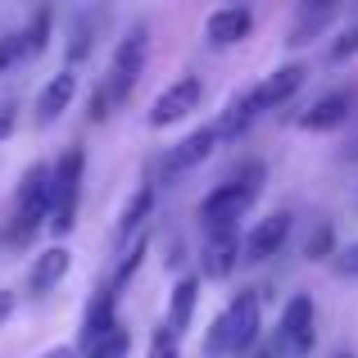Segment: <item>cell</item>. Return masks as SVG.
<instances>
[{"mask_svg":"<svg viewBox=\"0 0 358 358\" xmlns=\"http://www.w3.org/2000/svg\"><path fill=\"white\" fill-rule=\"evenodd\" d=\"M259 341V295L241 290L218 317H213L209 336H204V358H241Z\"/></svg>","mask_w":358,"mask_h":358,"instance_id":"obj_1","label":"cell"},{"mask_svg":"<svg viewBox=\"0 0 358 358\" xmlns=\"http://www.w3.org/2000/svg\"><path fill=\"white\" fill-rule=\"evenodd\" d=\"M259 191H263V164H250V173H241V177H231V182L213 186V191L200 200V209H195V213H200V227L204 231L236 227L245 213L254 209Z\"/></svg>","mask_w":358,"mask_h":358,"instance_id":"obj_2","label":"cell"},{"mask_svg":"<svg viewBox=\"0 0 358 358\" xmlns=\"http://www.w3.org/2000/svg\"><path fill=\"white\" fill-rule=\"evenodd\" d=\"M82 177H87V155H82V145H69L50 164V218H45V227H50L55 236H69V231L78 227Z\"/></svg>","mask_w":358,"mask_h":358,"instance_id":"obj_3","label":"cell"},{"mask_svg":"<svg viewBox=\"0 0 358 358\" xmlns=\"http://www.w3.org/2000/svg\"><path fill=\"white\" fill-rule=\"evenodd\" d=\"M50 218V164H32L18 177L14 191V218H9V245H32V236Z\"/></svg>","mask_w":358,"mask_h":358,"instance_id":"obj_4","label":"cell"},{"mask_svg":"<svg viewBox=\"0 0 358 358\" xmlns=\"http://www.w3.org/2000/svg\"><path fill=\"white\" fill-rule=\"evenodd\" d=\"M317 341V308L308 295H290L281 304V317L272 327V358H308Z\"/></svg>","mask_w":358,"mask_h":358,"instance_id":"obj_5","label":"cell"},{"mask_svg":"<svg viewBox=\"0 0 358 358\" xmlns=\"http://www.w3.org/2000/svg\"><path fill=\"white\" fill-rule=\"evenodd\" d=\"M145 64H150V27H131V32L114 45L109 73H105V82H100V91L109 96V105H122V100L136 91Z\"/></svg>","mask_w":358,"mask_h":358,"instance_id":"obj_6","label":"cell"},{"mask_svg":"<svg viewBox=\"0 0 358 358\" xmlns=\"http://www.w3.org/2000/svg\"><path fill=\"white\" fill-rule=\"evenodd\" d=\"M200 96H204V82L195 78V73L168 82L155 96V105H150V127H173V122H182L191 109H200Z\"/></svg>","mask_w":358,"mask_h":358,"instance_id":"obj_7","label":"cell"},{"mask_svg":"<svg viewBox=\"0 0 358 358\" xmlns=\"http://www.w3.org/2000/svg\"><path fill=\"white\" fill-rule=\"evenodd\" d=\"M290 227H295L290 213H268V218H259L241 236V259L245 263H268L272 254H281V245L290 241Z\"/></svg>","mask_w":358,"mask_h":358,"instance_id":"obj_8","label":"cell"},{"mask_svg":"<svg viewBox=\"0 0 358 358\" xmlns=\"http://www.w3.org/2000/svg\"><path fill=\"white\" fill-rule=\"evenodd\" d=\"M213 150H218V131H213V122H209V127H195L191 136L177 141V145L168 150L164 159H159V168H164L168 177H182V173H191V168L209 164Z\"/></svg>","mask_w":358,"mask_h":358,"instance_id":"obj_9","label":"cell"},{"mask_svg":"<svg viewBox=\"0 0 358 358\" xmlns=\"http://www.w3.org/2000/svg\"><path fill=\"white\" fill-rule=\"evenodd\" d=\"M241 263V227H222V231H204L200 245V272L209 281L231 277V268Z\"/></svg>","mask_w":358,"mask_h":358,"instance_id":"obj_10","label":"cell"},{"mask_svg":"<svg viewBox=\"0 0 358 358\" xmlns=\"http://www.w3.org/2000/svg\"><path fill=\"white\" fill-rule=\"evenodd\" d=\"M150 209H155V182H141L136 191L127 195V204H122L118 222H114V250L122 254L131 241L145 236V222H150Z\"/></svg>","mask_w":358,"mask_h":358,"instance_id":"obj_11","label":"cell"},{"mask_svg":"<svg viewBox=\"0 0 358 358\" xmlns=\"http://www.w3.org/2000/svg\"><path fill=\"white\" fill-rule=\"evenodd\" d=\"M118 327V295L105 286H96V295L87 299V313H82V331H78V345L82 350H91L96 341H105L109 331Z\"/></svg>","mask_w":358,"mask_h":358,"instance_id":"obj_12","label":"cell"},{"mask_svg":"<svg viewBox=\"0 0 358 358\" xmlns=\"http://www.w3.org/2000/svg\"><path fill=\"white\" fill-rule=\"evenodd\" d=\"M250 32H254V14L245 5H222V9H213V14L204 18V41L218 45V50L241 45Z\"/></svg>","mask_w":358,"mask_h":358,"instance_id":"obj_13","label":"cell"},{"mask_svg":"<svg viewBox=\"0 0 358 358\" xmlns=\"http://www.w3.org/2000/svg\"><path fill=\"white\" fill-rule=\"evenodd\" d=\"M350 114H354V91L336 87V91H327L322 100H313V109L299 114V127L304 131H336L341 122H350Z\"/></svg>","mask_w":358,"mask_h":358,"instance_id":"obj_14","label":"cell"},{"mask_svg":"<svg viewBox=\"0 0 358 358\" xmlns=\"http://www.w3.org/2000/svg\"><path fill=\"white\" fill-rule=\"evenodd\" d=\"M304 78H308L304 64H281L277 73H268L263 82H254V100H259V114H268V109H281L299 87H304Z\"/></svg>","mask_w":358,"mask_h":358,"instance_id":"obj_15","label":"cell"},{"mask_svg":"<svg viewBox=\"0 0 358 358\" xmlns=\"http://www.w3.org/2000/svg\"><path fill=\"white\" fill-rule=\"evenodd\" d=\"M69 268H73L69 245H50V250H41L32 259V268H27V290H32V295H50V290L69 277Z\"/></svg>","mask_w":358,"mask_h":358,"instance_id":"obj_16","label":"cell"},{"mask_svg":"<svg viewBox=\"0 0 358 358\" xmlns=\"http://www.w3.org/2000/svg\"><path fill=\"white\" fill-rule=\"evenodd\" d=\"M259 122V100H254V87L250 91H236V96L227 100V109L218 114L213 122V131H218V145L222 141H245V131Z\"/></svg>","mask_w":358,"mask_h":358,"instance_id":"obj_17","label":"cell"},{"mask_svg":"<svg viewBox=\"0 0 358 358\" xmlns=\"http://www.w3.org/2000/svg\"><path fill=\"white\" fill-rule=\"evenodd\" d=\"M73 96H78V73L73 69L55 73V78L41 87V96H36V127H50V122L73 105Z\"/></svg>","mask_w":358,"mask_h":358,"instance_id":"obj_18","label":"cell"},{"mask_svg":"<svg viewBox=\"0 0 358 358\" xmlns=\"http://www.w3.org/2000/svg\"><path fill=\"white\" fill-rule=\"evenodd\" d=\"M195 304H200V277H182L173 286V295H168V322H164V331L173 336V341H182V336L191 331Z\"/></svg>","mask_w":358,"mask_h":358,"instance_id":"obj_19","label":"cell"},{"mask_svg":"<svg viewBox=\"0 0 358 358\" xmlns=\"http://www.w3.org/2000/svg\"><path fill=\"white\" fill-rule=\"evenodd\" d=\"M331 18H336V5H331V0H322V5H313V0H308V5L295 9V23H290V36H286V41L299 50V45H308L313 36H322Z\"/></svg>","mask_w":358,"mask_h":358,"instance_id":"obj_20","label":"cell"},{"mask_svg":"<svg viewBox=\"0 0 358 358\" xmlns=\"http://www.w3.org/2000/svg\"><path fill=\"white\" fill-rule=\"evenodd\" d=\"M96 23H105V14H82L73 23V41H69V69L78 73V64L91 55V41H96Z\"/></svg>","mask_w":358,"mask_h":358,"instance_id":"obj_21","label":"cell"},{"mask_svg":"<svg viewBox=\"0 0 358 358\" xmlns=\"http://www.w3.org/2000/svg\"><path fill=\"white\" fill-rule=\"evenodd\" d=\"M50 23H55L50 9H36L32 23L18 32V36H23V59H36V55H45V45H50Z\"/></svg>","mask_w":358,"mask_h":358,"instance_id":"obj_22","label":"cell"},{"mask_svg":"<svg viewBox=\"0 0 358 358\" xmlns=\"http://www.w3.org/2000/svg\"><path fill=\"white\" fill-rule=\"evenodd\" d=\"M127 350H131V336L122 331V327H114V331H109L105 341H96L87 354L91 358H127Z\"/></svg>","mask_w":358,"mask_h":358,"instance_id":"obj_23","label":"cell"},{"mask_svg":"<svg viewBox=\"0 0 358 358\" xmlns=\"http://www.w3.org/2000/svg\"><path fill=\"white\" fill-rule=\"evenodd\" d=\"M304 254H308V259H331V254H336V231H331V222H317V227H313V236H308V245H304Z\"/></svg>","mask_w":358,"mask_h":358,"instance_id":"obj_24","label":"cell"},{"mask_svg":"<svg viewBox=\"0 0 358 358\" xmlns=\"http://www.w3.org/2000/svg\"><path fill=\"white\" fill-rule=\"evenodd\" d=\"M18 64H27L23 59V36H18V32H5V36H0V73L18 69Z\"/></svg>","mask_w":358,"mask_h":358,"instance_id":"obj_25","label":"cell"},{"mask_svg":"<svg viewBox=\"0 0 358 358\" xmlns=\"http://www.w3.org/2000/svg\"><path fill=\"white\" fill-rule=\"evenodd\" d=\"M331 268H336V277L358 281V241L354 245H341V250L331 254Z\"/></svg>","mask_w":358,"mask_h":358,"instance_id":"obj_26","label":"cell"},{"mask_svg":"<svg viewBox=\"0 0 358 358\" xmlns=\"http://www.w3.org/2000/svg\"><path fill=\"white\" fill-rule=\"evenodd\" d=\"M358 55V23L354 27H345L341 36H336V45H331V64H345V59H354Z\"/></svg>","mask_w":358,"mask_h":358,"instance_id":"obj_27","label":"cell"},{"mask_svg":"<svg viewBox=\"0 0 358 358\" xmlns=\"http://www.w3.org/2000/svg\"><path fill=\"white\" fill-rule=\"evenodd\" d=\"M145 358H182V354H177V341L164 331V327H159V331L150 336V354Z\"/></svg>","mask_w":358,"mask_h":358,"instance_id":"obj_28","label":"cell"},{"mask_svg":"<svg viewBox=\"0 0 358 358\" xmlns=\"http://www.w3.org/2000/svg\"><path fill=\"white\" fill-rule=\"evenodd\" d=\"M14 118H18V105H14V100H5V105H0V141L14 131Z\"/></svg>","mask_w":358,"mask_h":358,"instance_id":"obj_29","label":"cell"},{"mask_svg":"<svg viewBox=\"0 0 358 358\" xmlns=\"http://www.w3.org/2000/svg\"><path fill=\"white\" fill-rule=\"evenodd\" d=\"M14 317V290H0V327Z\"/></svg>","mask_w":358,"mask_h":358,"instance_id":"obj_30","label":"cell"},{"mask_svg":"<svg viewBox=\"0 0 358 358\" xmlns=\"http://www.w3.org/2000/svg\"><path fill=\"white\" fill-rule=\"evenodd\" d=\"M45 358H78V354H73L69 345H64V350H50V354H45Z\"/></svg>","mask_w":358,"mask_h":358,"instance_id":"obj_31","label":"cell"},{"mask_svg":"<svg viewBox=\"0 0 358 358\" xmlns=\"http://www.w3.org/2000/svg\"><path fill=\"white\" fill-rule=\"evenodd\" d=\"M259 358H272V354H268V350H263V354H259Z\"/></svg>","mask_w":358,"mask_h":358,"instance_id":"obj_32","label":"cell"},{"mask_svg":"<svg viewBox=\"0 0 358 358\" xmlns=\"http://www.w3.org/2000/svg\"><path fill=\"white\" fill-rule=\"evenodd\" d=\"M354 118H358V100H354Z\"/></svg>","mask_w":358,"mask_h":358,"instance_id":"obj_33","label":"cell"},{"mask_svg":"<svg viewBox=\"0 0 358 358\" xmlns=\"http://www.w3.org/2000/svg\"><path fill=\"white\" fill-rule=\"evenodd\" d=\"M345 358H350V354H345Z\"/></svg>","mask_w":358,"mask_h":358,"instance_id":"obj_34","label":"cell"},{"mask_svg":"<svg viewBox=\"0 0 358 358\" xmlns=\"http://www.w3.org/2000/svg\"><path fill=\"white\" fill-rule=\"evenodd\" d=\"M87 358H91V354H87Z\"/></svg>","mask_w":358,"mask_h":358,"instance_id":"obj_35","label":"cell"}]
</instances>
